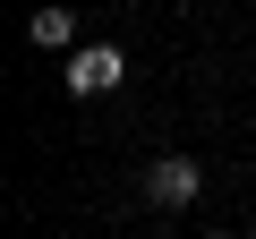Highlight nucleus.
I'll list each match as a JSON object with an SVG mask.
<instances>
[{
    "label": "nucleus",
    "instance_id": "nucleus-1",
    "mask_svg": "<svg viewBox=\"0 0 256 239\" xmlns=\"http://www.w3.org/2000/svg\"><path fill=\"white\" fill-rule=\"evenodd\" d=\"M128 77V52L120 43H86V52H68V94H111Z\"/></svg>",
    "mask_w": 256,
    "mask_h": 239
},
{
    "label": "nucleus",
    "instance_id": "nucleus-3",
    "mask_svg": "<svg viewBox=\"0 0 256 239\" xmlns=\"http://www.w3.org/2000/svg\"><path fill=\"white\" fill-rule=\"evenodd\" d=\"M26 43H34V52H68V43H77V18H68V9H34V18H26Z\"/></svg>",
    "mask_w": 256,
    "mask_h": 239
},
{
    "label": "nucleus",
    "instance_id": "nucleus-2",
    "mask_svg": "<svg viewBox=\"0 0 256 239\" xmlns=\"http://www.w3.org/2000/svg\"><path fill=\"white\" fill-rule=\"evenodd\" d=\"M196 188H205V171H196L188 154H162V162L146 171V196H154V205H188Z\"/></svg>",
    "mask_w": 256,
    "mask_h": 239
}]
</instances>
